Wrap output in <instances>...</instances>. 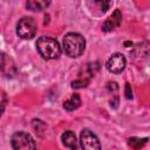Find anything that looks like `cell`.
<instances>
[{
	"label": "cell",
	"instance_id": "cell-1",
	"mask_svg": "<svg viewBox=\"0 0 150 150\" xmlns=\"http://www.w3.org/2000/svg\"><path fill=\"white\" fill-rule=\"evenodd\" d=\"M63 50L70 57H79L86 48V40L79 33H68L63 38Z\"/></svg>",
	"mask_w": 150,
	"mask_h": 150
},
{
	"label": "cell",
	"instance_id": "cell-2",
	"mask_svg": "<svg viewBox=\"0 0 150 150\" xmlns=\"http://www.w3.org/2000/svg\"><path fill=\"white\" fill-rule=\"evenodd\" d=\"M36 48L40 55L46 60H55L61 55V47L59 42L49 36H41L36 42Z\"/></svg>",
	"mask_w": 150,
	"mask_h": 150
},
{
	"label": "cell",
	"instance_id": "cell-3",
	"mask_svg": "<svg viewBox=\"0 0 150 150\" xmlns=\"http://www.w3.org/2000/svg\"><path fill=\"white\" fill-rule=\"evenodd\" d=\"M13 150H36V144L33 137L25 131H16L11 138Z\"/></svg>",
	"mask_w": 150,
	"mask_h": 150
},
{
	"label": "cell",
	"instance_id": "cell-4",
	"mask_svg": "<svg viewBox=\"0 0 150 150\" xmlns=\"http://www.w3.org/2000/svg\"><path fill=\"white\" fill-rule=\"evenodd\" d=\"M35 33H36V23L33 18L25 16L19 20L16 25V34L19 35V38L29 40L34 38Z\"/></svg>",
	"mask_w": 150,
	"mask_h": 150
},
{
	"label": "cell",
	"instance_id": "cell-5",
	"mask_svg": "<svg viewBox=\"0 0 150 150\" xmlns=\"http://www.w3.org/2000/svg\"><path fill=\"white\" fill-rule=\"evenodd\" d=\"M80 144L82 150H101V143L97 136L89 129H83L81 131Z\"/></svg>",
	"mask_w": 150,
	"mask_h": 150
},
{
	"label": "cell",
	"instance_id": "cell-6",
	"mask_svg": "<svg viewBox=\"0 0 150 150\" xmlns=\"http://www.w3.org/2000/svg\"><path fill=\"white\" fill-rule=\"evenodd\" d=\"M105 67L110 73H114V74L122 73L123 69L125 68V57H124V55L121 54V53L112 54L109 57V60L107 61Z\"/></svg>",
	"mask_w": 150,
	"mask_h": 150
},
{
	"label": "cell",
	"instance_id": "cell-7",
	"mask_svg": "<svg viewBox=\"0 0 150 150\" xmlns=\"http://www.w3.org/2000/svg\"><path fill=\"white\" fill-rule=\"evenodd\" d=\"M122 21V14L120 9H115L114 13L109 16V19L103 23L102 26V30L104 32H111L112 29H115L116 27H118L121 25Z\"/></svg>",
	"mask_w": 150,
	"mask_h": 150
},
{
	"label": "cell",
	"instance_id": "cell-8",
	"mask_svg": "<svg viewBox=\"0 0 150 150\" xmlns=\"http://www.w3.org/2000/svg\"><path fill=\"white\" fill-rule=\"evenodd\" d=\"M61 141H62L63 145H66L70 150H77V148H79V142L76 139V135L73 131H70V130L64 131L62 134Z\"/></svg>",
	"mask_w": 150,
	"mask_h": 150
},
{
	"label": "cell",
	"instance_id": "cell-9",
	"mask_svg": "<svg viewBox=\"0 0 150 150\" xmlns=\"http://www.w3.org/2000/svg\"><path fill=\"white\" fill-rule=\"evenodd\" d=\"M80 103H81V100H80L79 94H74L71 96V98H69V100L63 102V108L66 110H68V111H71V110L76 109V108H79Z\"/></svg>",
	"mask_w": 150,
	"mask_h": 150
},
{
	"label": "cell",
	"instance_id": "cell-10",
	"mask_svg": "<svg viewBox=\"0 0 150 150\" xmlns=\"http://www.w3.org/2000/svg\"><path fill=\"white\" fill-rule=\"evenodd\" d=\"M49 4H50L49 1H41V0L36 1V0H30V1H27L26 7H27L28 9H30V11H42V9H45Z\"/></svg>",
	"mask_w": 150,
	"mask_h": 150
},
{
	"label": "cell",
	"instance_id": "cell-11",
	"mask_svg": "<svg viewBox=\"0 0 150 150\" xmlns=\"http://www.w3.org/2000/svg\"><path fill=\"white\" fill-rule=\"evenodd\" d=\"M148 142V138H137V137H131L129 138V145H131L134 149L139 150L141 148L144 146V144Z\"/></svg>",
	"mask_w": 150,
	"mask_h": 150
},
{
	"label": "cell",
	"instance_id": "cell-12",
	"mask_svg": "<svg viewBox=\"0 0 150 150\" xmlns=\"http://www.w3.org/2000/svg\"><path fill=\"white\" fill-rule=\"evenodd\" d=\"M88 84V80L87 79H79L71 82V88L74 89H79V88H84Z\"/></svg>",
	"mask_w": 150,
	"mask_h": 150
},
{
	"label": "cell",
	"instance_id": "cell-13",
	"mask_svg": "<svg viewBox=\"0 0 150 150\" xmlns=\"http://www.w3.org/2000/svg\"><path fill=\"white\" fill-rule=\"evenodd\" d=\"M107 88H108L109 91H117V90H118V84H117V82L110 81V82H108Z\"/></svg>",
	"mask_w": 150,
	"mask_h": 150
},
{
	"label": "cell",
	"instance_id": "cell-14",
	"mask_svg": "<svg viewBox=\"0 0 150 150\" xmlns=\"http://www.w3.org/2000/svg\"><path fill=\"white\" fill-rule=\"evenodd\" d=\"M97 4L101 6V11H102V12H107L108 8H109V6L111 5L110 1H101V2H97Z\"/></svg>",
	"mask_w": 150,
	"mask_h": 150
},
{
	"label": "cell",
	"instance_id": "cell-15",
	"mask_svg": "<svg viewBox=\"0 0 150 150\" xmlns=\"http://www.w3.org/2000/svg\"><path fill=\"white\" fill-rule=\"evenodd\" d=\"M125 97H127L128 100H130V98L132 97V90H131V87H130L129 83L125 84Z\"/></svg>",
	"mask_w": 150,
	"mask_h": 150
},
{
	"label": "cell",
	"instance_id": "cell-16",
	"mask_svg": "<svg viewBox=\"0 0 150 150\" xmlns=\"http://www.w3.org/2000/svg\"><path fill=\"white\" fill-rule=\"evenodd\" d=\"M5 104H6V101L1 102V104H0V116H1V115H2V112H4V109H5Z\"/></svg>",
	"mask_w": 150,
	"mask_h": 150
},
{
	"label": "cell",
	"instance_id": "cell-17",
	"mask_svg": "<svg viewBox=\"0 0 150 150\" xmlns=\"http://www.w3.org/2000/svg\"><path fill=\"white\" fill-rule=\"evenodd\" d=\"M117 103H118V98H117V97H115V100H114V101H111V107L116 108V107H117Z\"/></svg>",
	"mask_w": 150,
	"mask_h": 150
},
{
	"label": "cell",
	"instance_id": "cell-18",
	"mask_svg": "<svg viewBox=\"0 0 150 150\" xmlns=\"http://www.w3.org/2000/svg\"><path fill=\"white\" fill-rule=\"evenodd\" d=\"M130 46H132V43L130 41H125L124 42V47H130Z\"/></svg>",
	"mask_w": 150,
	"mask_h": 150
}]
</instances>
